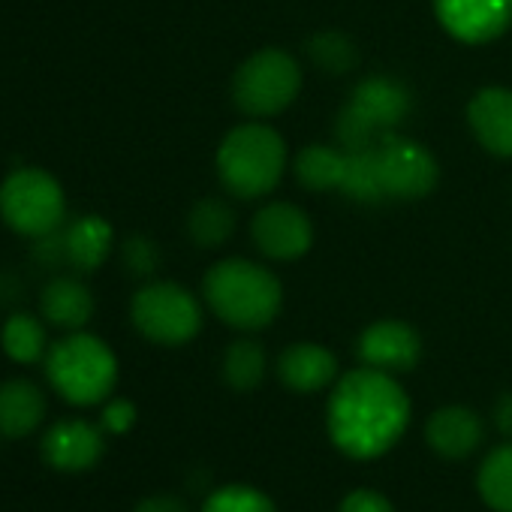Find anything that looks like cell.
<instances>
[{"label":"cell","instance_id":"obj_24","mask_svg":"<svg viewBox=\"0 0 512 512\" xmlns=\"http://www.w3.org/2000/svg\"><path fill=\"white\" fill-rule=\"evenodd\" d=\"M266 365H269V359H266V350L260 341H250V338L232 341L223 356V380L235 392H250L263 383Z\"/></svg>","mask_w":512,"mask_h":512},{"label":"cell","instance_id":"obj_4","mask_svg":"<svg viewBox=\"0 0 512 512\" xmlns=\"http://www.w3.org/2000/svg\"><path fill=\"white\" fill-rule=\"evenodd\" d=\"M49 386L73 407H94L112 398L118 359L112 347L88 332H70L55 341L43 359Z\"/></svg>","mask_w":512,"mask_h":512},{"label":"cell","instance_id":"obj_14","mask_svg":"<svg viewBox=\"0 0 512 512\" xmlns=\"http://www.w3.org/2000/svg\"><path fill=\"white\" fill-rule=\"evenodd\" d=\"M467 124L476 142L494 154L512 160V91L482 88L467 103Z\"/></svg>","mask_w":512,"mask_h":512},{"label":"cell","instance_id":"obj_17","mask_svg":"<svg viewBox=\"0 0 512 512\" xmlns=\"http://www.w3.org/2000/svg\"><path fill=\"white\" fill-rule=\"evenodd\" d=\"M46 395L34 380L13 377L0 383V437L25 440L46 419Z\"/></svg>","mask_w":512,"mask_h":512},{"label":"cell","instance_id":"obj_1","mask_svg":"<svg viewBox=\"0 0 512 512\" xmlns=\"http://www.w3.org/2000/svg\"><path fill=\"white\" fill-rule=\"evenodd\" d=\"M410 425V398L401 383L377 368H356L335 380L326 428L332 443L356 461L386 455Z\"/></svg>","mask_w":512,"mask_h":512},{"label":"cell","instance_id":"obj_18","mask_svg":"<svg viewBox=\"0 0 512 512\" xmlns=\"http://www.w3.org/2000/svg\"><path fill=\"white\" fill-rule=\"evenodd\" d=\"M64 235V256L76 272H97L112 253L115 232L106 217L82 214L73 223L61 226Z\"/></svg>","mask_w":512,"mask_h":512},{"label":"cell","instance_id":"obj_6","mask_svg":"<svg viewBox=\"0 0 512 512\" xmlns=\"http://www.w3.org/2000/svg\"><path fill=\"white\" fill-rule=\"evenodd\" d=\"M0 217L10 229L28 238L52 235L64 226L67 196L58 178L46 169L25 166L0 184Z\"/></svg>","mask_w":512,"mask_h":512},{"label":"cell","instance_id":"obj_7","mask_svg":"<svg viewBox=\"0 0 512 512\" xmlns=\"http://www.w3.org/2000/svg\"><path fill=\"white\" fill-rule=\"evenodd\" d=\"M130 320L142 338L160 347H181L202 329V308L190 290L172 281L145 284L130 302Z\"/></svg>","mask_w":512,"mask_h":512},{"label":"cell","instance_id":"obj_2","mask_svg":"<svg viewBox=\"0 0 512 512\" xmlns=\"http://www.w3.org/2000/svg\"><path fill=\"white\" fill-rule=\"evenodd\" d=\"M202 296L217 320L232 329L256 332L275 323L284 305V290L275 272L250 260H220L202 281Z\"/></svg>","mask_w":512,"mask_h":512},{"label":"cell","instance_id":"obj_22","mask_svg":"<svg viewBox=\"0 0 512 512\" xmlns=\"http://www.w3.org/2000/svg\"><path fill=\"white\" fill-rule=\"evenodd\" d=\"M232 232H235V214L223 199H214V196L199 199L187 214V235L193 244L205 250L226 244Z\"/></svg>","mask_w":512,"mask_h":512},{"label":"cell","instance_id":"obj_29","mask_svg":"<svg viewBox=\"0 0 512 512\" xmlns=\"http://www.w3.org/2000/svg\"><path fill=\"white\" fill-rule=\"evenodd\" d=\"M136 404L127 398H109L100 413V428L106 434H127L136 425Z\"/></svg>","mask_w":512,"mask_h":512},{"label":"cell","instance_id":"obj_26","mask_svg":"<svg viewBox=\"0 0 512 512\" xmlns=\"http://www.w3.org/2000/svg\"><path fill=\"white\" fill-rule=\"evenodd\" d=\"M341 193L353 202H362V205H377L386 199L383 184H380V172H377L374 148L347 154V172H344Z\"/></svg>","mask_w":512,"mask_h":512},{"label":"cell","instance_id":"obj_10","mask_svg":"<svg viewBox=\"0 0 512 512\" xmlns=\"http://www.w3.org/2000/svg\"><path fill=\"white\" fill-rule=\"evenodd\" d=\"M440 28L467 46L503 37L512 25V0H431Z\"/></svg>","mask_w":512,"mask_h":512},{"label":"cell","instance_id":"obj_32","mask_svg":"<svg viewBox=\"0 0 512 512\" xmlns=\"http://www.w3.org/2000/svg\"><path fill=\"white\" fill-rule=\"evenodd\" d=\"M494 425L503 437H512V392H503L494 404Z\"/></svg>","mask_w":512,"mask_h":512},{"label":"cell","instance_id":"obj_15","mask_svg":"<svg viewBox=\"0 0 512 512\" xmlns=\"http://www.w3.org/2000/svg\"><path fill=\"white\" fill-rule=\"evenodd\" d=\"M278 377L287 389L311 395V392H320L338 380V359L323 344L302 341V344H293L281 353Z\"/></svg>","mask_w":512,"mask_h":512},{"label":"cell","instance_id":"obj_9","mask_svg":"<svg viewBox=\"0 0 512 512\" xmlns=\"http://www.w3.org/2000/svg\"><path fill=\"white\" fill-rule=\"evenodd\" d=\"M253 244L263 256L278 263H290L305 256L314 244V223L311 217L293 202H269L253 214L250 223Z\"/></svg>","mask_w":512,"mask_h":512},{"label":"cell","instance_id":"obj_19","mask_svg":"<svg viewBox=\"0 0 512 512\" xmlns=\"http://www.w3.org/2000/svg\"><path fill=\"white\" fill-rule=\"evenodd\" d=\"M40 311L46 323L64 332H82L94 317V293L79 278H55L40 293Z\"/></svg>","mask_w":512,"mask_h":512},{"label":"cell","instance_id":"obj_21","mask_svg":"<svg viewBox=\"0 0 512 512\" xmlns=\"http://www.w3.org/2000/svg\"><path fill=\"white\" fill-rule=\"evenodd\" d=\"M0 347L16 365H37L49 353L46 326L34 314H13L0 329Z\"/></svg>","mask_w":512,"mask_h":512},{"label":"cell","instance_id":"obj_12","mask_svg":"<svg viewBox=\"0 0 512 512\" xmlns=\"http://www.w3.org/2000/svg\"><path fill=\"white\" fill-rule=\"evenodd\" d=\"M356 353L365 368L401 374V371H413L419 365L422 338L404 320H377L359 335Z\"/></svg>","mask_w":512,"mask_h":512},{"label":"cell","instance_id":"obj_27","mask_svg":"<svg viewBox=\"0 0 512 512\" xmlns=\"http://www.w3.org/2000/svg\"><path fill=\"white\" fill-rule=\"evenodd\" d=\"M202 512H278L272 497L253 485H223L211 491Z\"/></svg>","mask_w":512,"mask_h":512},{"label":"cell","instance_id":"obj_13","mask_svg":"<svg viewBox=\"0 0 512 512\" xmlns=\"http://www.w3.org/2000/svg\"><path fill=\"white\" fill-rule=\"evenodd\" d=\"M410 106H413L410 91L398 79H389V76L362 79L353 88L350 103H347V109H353L377 136L392 133L410 115Z\"/></svg>","mask_w":512,"mask_h":512},{"label":"cell","instance_id":"obj_16","mask_svg":"<svg viewBox=\"0 0 512 512\" xmlns=\"http://www.w3.org/2000/svg\"><path fill=\"white\" fill-rule=\"evenodd\" d=\"M425 440L443 458H467L482 443V419L470 407H440L425 422Z\"/></svg>","mask_w":512,"mask_h":512},{"label":"cell","instance_id":"obj_3","mask_svg":"<svg viewBox=\"0 0 512 512\" xmlns=\"http://www.w3.org/2000/svg\"><path fill=\"white\" fill-rule=\"evenodd\" d=\"M287 142L269 124H241L217 148V175L238 199L269 196L287 172Z\"/></svg>","mask_w":512,"mask_h":512},{"label":"cell","instance_id":"obj_30","mask_svg":"<svg viewBox=\"0 0 512 512\" xmlns=\"http://www.w3.org/2000/svg\"><path fill=\"white\" fill-rule=\"evenodd\" d=\"M338 512H395V506L386 494L374 488H356L341 500Z\"/></svg>","mask_w":512,"mask_h":512},{"label":"cell","instance_id":"obj_8","mask_svg":"<svg viewBox=\"0 0 512 512\" xmlns=\"http://www.w3.org/2000/svg\"><path fill=\"white\" fill-rule=\"evenodd\" d=\"M374 157H377V172H380L386 199L410 202V199L428 196L437 187V178H440L437 160L431 157L425 145L413 139L386 133L374 145Z\"/></svg>","mask_w":512,"mask_h":512},{"label":"cell","instance_id":"obj_11","mask_svg":"<svg viewBox=\"0 0 512 512\" xmlns=\"http://www.w3.org/2000/svg\"><path fill=\"white\" fill-rule=\"evenodd\" d=\"M103 452L106 431L88 419H61L40 440L43 461L58 473H85L103 458Z\"/></svg>","mask_w":512,"mask_h":512},{"label":"cell","instance_id":"obj_31","mask_svg":"<svg viewBox=\"0 0 512 512\" xmlns=\"http://www.w3.org/2000/svg\"><path fill=\"white\" fill-rule=\"evenodd\" d=\"M133 512H190L187 503L175 494H148L136 503Z\"/></svg>","mask_w":512,"mask_h":512},{"label":"cell","instance_id":"obj_20","mask_svg":"<svg viewBox=\"0 0 512 512\" xmlns=\"http://www.w3.org/2000/svg\"><path fill=\"white\" fill-rule=\"evenodd\" d=\"M347 172V151L335 145H305L296 154V178L305 190H341Z\"/></svg>","mask_w":512,"mask_h":512},{"label":"cell","instance_id":"obj_25","mask_svg":"<svg viewBox=\"0 0 512 512\" xmlns=\"http://www.w3.org/2000/svg\"><path fill=\"white\" fill-rule=\"evenodd\" d=\"M308 58L314 67H320L329 76H347L359 64V49L341 31H320L308 43Z\"/></svg>","mask_w":512,"mask_h":512},{"label":"cell","instance_id":"obj_28","mask_svg":"<svg viewBox=\"0 0 512 512\" xmlns=\"http://www.w3.org/2000/svg\"><path fill=\"white\" fill-rule=\"evenodd\" d=\"M121 256H124L127 272H130V275H139V278L154 275L157 266H160V250H157V244H154L151 238H145V235H130V238L124 241Z\"/></svg>","mask_w":512,"mask_h":512},{"label":"cell","instance_id":"obj_5","mask_svg":"<svg viewBox=\"0 0 512 512\" xmlns=\"http://www.w3.org/2000/svg\"><path fill=\"white\" fill-rule=\"evenodd\" d=\"M302 67L284 49L253 52L232 76V100L250 118H272L296 103Z\"/></svg>","mask_w":512,"mask_h":512},{"label":"cell","instance_id":"obj_23","mask_svg":"<svg viewBox=\"0 0 512 512\" xmlns=\"http://www.w3.org/2000/svg\"><path fill=\"white\" fill-rule=\"evenodd\" d=\"M476 488L494 512H512V443H503L485 455L476 473Z\"/></svg>","mask_w":512,"mask_h":512}]
</instances>
